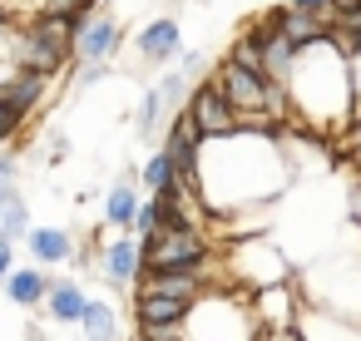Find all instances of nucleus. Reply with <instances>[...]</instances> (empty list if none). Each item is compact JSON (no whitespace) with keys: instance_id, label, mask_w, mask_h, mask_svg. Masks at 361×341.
<instances>
[{"instance_id":"f257e3e1","label":"nucleus","mask_w":361,"mask_h":341,"mask_svg":"<svg viewBox=\"0 0 361 341\" xmlns=\"http://www.w3.org/2000/svg\"><path fill=\"white\" fill-rule=\"evenodd\" d=\"M292 178V163L282 154V139L233 129L223 139L198 144V203L208 218H238L252 208H267L282 198Z\"/></svg>"},{"instance_id":"f03ea898","label":"nucleus","mask_w":361,"mask_h":341,"mask_svg":"<svg viewBox=\"0 0 361 341\" xmlns=\"http://www.w3.org/2000/svg\"><path fill=\"white\" fill-rule=\"evenodd\" d=\"M287 104H292V124H302L312 134H341L356 124L351 70L331 35L297 50L292 75H287Z\"/></svg>"},{"instance_id":"7ed1b4c3","label":"nucleus","mask_w":361,"mask_h":341,"mask_svg":"<svg viewBox=\"0 0 361 341\" xmlns=\"http://www.w3.org/2000/svg\"><path fill=\"white\" fill-rule=\"evenodd\" d=\"M183 341H262V326H257V316H252L247 306H238L233 297L203 292V297L188 306Z\"/></svg>"},{"instance_id":"20e7f679","label":"nucleus","mask_w":361,"mask_h":341,"mask_svg":"<svg viewBox=\"0 0 361 341\" xmlns=\"http://www.w3.org/2000/svg\"><path fill=\"white\" fill-rule=\"evenodd\" d=\"M144 242V272H193L213 257V242L203 228H164Z\"/></svg>"},{"instance_id":"39448f33","label":"nucleus","mask_w":361,"mask_h":341,"mask_svg":"<svg viewBox=\"0 0 361 341\" xmlns=\"http://www.w3.org/2000/svg\"><path fill=\"white\" fill-rule=\"evenodd\" d=\"M233 267H238V277H243V282H252V292L292 282V267H287V257H282V252H277L267 237H257V242H243V247L233 252Z\"/></svg>"},{"instance_id":"423d86ee","label":"nucleus","mask_w":361,"mask_h":341,"mask_svg":"<svg viewBox=\"0 0 361 341\" xmlns=\"http://www.w3.org/2000/svg\"><path fill=\"white\" fill-rule=\"evenodd\" d=\"M183 109L193 114V124H198V134H203V139H223V134H233V129H238V109L228 104V94L218 89V80L193 85V94H188V104H183Z\"/></svg>"},{"instance_id":"0eeeda50","label":"nucleus","mask_w":361,"mask_h":341,"mask_svg":"<svg viewBox=\"0 0 361 341\" xmlns=\"http://www.w3.org/2000/svg\"><path fill=\"white\" fill-rule=\"evenodd\" d=\"M287 331H292L297 341H361V321H356V316L326 311V306H317V302H302Z\"/></svg>"},{"instance_id":"6e6552de","label":"nucleus","mask_w":361,"mask_h":341,"mask_svg":"<svg viewBox=\"0 0 361 341\" xmlns=\"http://www.w3.org/2000/svg\"><path fill=\"white\" fill-rule=\"evenodd\" d=\"M99 277L114 287V292H129L139 277H144V242L134 237V232H119L114 242H104L99 247Z\"/></svg>"},{"instance_id":"1a4fd4ad","label":"nucleus","mask_w":361,"mask_h":341,"mask_svg":"<svg viewBox=\"0 0 361 341\" xmlns=\"http://www.w3.org/2000/svg\"><path fill=\"white\" fill-rule=\"evenodd\" d=\"M119 40H124V30H119V20L114 16H85L80 25H75V60L80 65H109L114 60V50H119Z\"/></svg>"},{"instance_id":"9d476101","label":"nucleus","mask_w":361,"mask_h":341,"mask_svg":"<svg viewBox=\"0 0 361 341\" xmlns=\"http://www.w3.org/2000/svg\"><path fill=\"white\" fill-rule=\"evenodd\" d=\"M213 80H218V89L228 94V104H233L238 114H257V109H262V89H267V80H262L257 70H243V65L223 60Z\"/></svg>"},{"instance_id":"9b49d317","label":"nucleus","mask_w":361,"mask_h":341,"mask_svg":"<svg viewBox=\"0 0 361 341\" xmlns=\"http://www.w3.org/2000/svg\"><path fill=\"white\" fill-rule=\"evenodd\" d=\"M139 60L144 65H173L178 55H183V30H178V20L173 16H159V20H149L144 30H139Z\"/></svg>"},{"instance_id":"f8f14e48","label":"nucleus","mask_w":361,"mask_h":341,"mask_svg":"<svg viewBox=\"0 0 361 341\" xmlns=\"http://www.w3.org/2000/svg\"><path fill=\"white\" fill-rule=\"evenodd\" d=\"M134 287L154 292V297H173V302H198L208 292V267H193V272H144Z\"/></svg>"},{"instance_id":"ddd939ff","label":"nucleus","mask_w":361,"mask_h":341,"mask_svg":"<svg viewBox=\"0 0 361 341\" xmlns=\"http://www.w3.org/2000/svg\"><path fill=\"white\" fill-rule=\"evenodd\" d=\"M139 203H144V198H139V168H124V173L114 178V188L104 193V223L119 228V232H129Z\"/></svg>"},{"instance_id":"4468645a","label":"nucleus","mask_w":361,"mask_h":341,"mask_svg":"<svg viewBox=\"0 0 361 341\" xmlns=\"http://www.w3.org/2000/svg\"><path fill=\"white\" fill-rule=\"evenodd\" d=\"M85 287L75 282V277H50V292H45V316L50 321H60V326H80V316H85Z\"/></svg>"},{"instance_id":"2eb2a0df","label":"nucleus","mask_w":361,"mask_h":341,"mask_svg":"<svg viewBox=\"0 0 361 341\" xmlns=\"http://www.w3.org/2000/svg\"><path fill=\"white\" fill-rule=\"evenodd\" d=\"M45 89H50V75H35V70H20L16 65V75L11 80H0V99H6L20 119L25 114H35L40 109V99H45Z\"/></svg>"},{"instance_id":"dca6fc26","label":"nucleus","mask_w":361,"mask_h":341,"mask_svg":"<svg viewBox=\"0 0 361 341\" xmlns=\"http://www.w3.org/2000/svg\"><path fill=\"white\" fill-rule=\"evenodd\" d=\"M25 247H30V257H35L40 267H60V262L75 257V237H70L65 228H30V232H25Z\"/></svg>"},{"instance_id":"f3484780","label":"nucleus","mask_w":361,"mask_h":341,"mask_svg":"<svg viewBox=\"0 0 361 341\" xmlns=\"http://www.w3.org/2000/svg\"><path fill=\"white\" fill-rule=\"evenodd\" d=\"M45 292H50V277H45V267H11V277H6V297L16 302V306H45Z\"/></svg>"},{"instance_id":"a211bd4d","label":"nucleus","mask_w":361,"mask_h":341,"mask_svg":"<svg viewBox=\"0 0 361 341\" xmlns=\"http://www.w3.org/2000/svg\"><path fill=\"white\" fill-rule=\"evenodd\" d=\"M75 25H80V20H70V16H50V11H35V20H30L25 30H30L35 40H45L50 50H60V55L70 60V55H75Z\"/></svg>"},{"instance_id":"6ab92c4d","label":"nucleus","mask_w":361,"mask_h":341,"mask_svg":"<svg viewBox=\"0 0 361 341\" xmlns=\"http://www.w3.org/2000/svg\"><path fill=\"white\" fill-rule=\"evenodd\" d=\"M80 331L90 341H119V306L104 302V297H90L85 302V316H80Z\"/></svg>"},{"instance_id":"aec40b11","label":"nucleus","mask_w":361,"mask_h":341,"mask_svg":"<svg viewBox=\"0 0 361 341\" xmlns=\"http://www.w3.org/2000/svg\"><path fill=\"white\" fill-rule=\"evenodd\" d=\"M188 306H193V302H173V297L139 292V297H134V321H139V326H154V321H188Z\"/></svg>"},{"instance_id":"412c9836","label":"nucleus","mask_w":361,"mask_h":341,"mask_svg":"<svg viewBox=\"0 0 361 341\" xmlns=\"http://www.w3.org/2000/svg\"><path fill=\"white\" fill-rule=\"evenodd\" d=\"M292 60H297V45H292L287 35H267V40H262V80H282V85H287Z\"/></svg>"},{"instance_id":"4be33fe9","label":"nucleus","mask_w":361,"mask_h":341,"mask_svg":"<svg viewBox=\"0 0 361 341\" xmlns=\"http://www.w3.org/2000/svg\"><path fill=\"white\" fill-rule=\"evenodd\" d=\"M173 183H178V173H173V159L159 149V154H154V159L139 168V188H149V198H159V193H169Z\"/></svg>"},{"instance_id":"5701e85b","label":"nucleus","mask_w":361,"mask_h":341,"mask_svg":"<svg viewBox=\"0 0 361 341\" xmlns=\"http://www.w3.org/2000/svg\"><path fill=\"white\" fill-rule=\"evenodd\" d=\"M25 232H30V208H25V198L16 193L6 208H0V242H11V247H16Z\"/></svg>"},{"instance_id":"b1692460","label":"nucleus","mask_w":361,"mask_h":341,"mask_svg":"<svg viewBox=\"0 0 361 341\" xmlns=\"http://www.w3.org/2000/svg\"><path fill=\"white\" fill-rule=\"evenodd\" d=\"M282 35L302 50V45H312V40H322L326 35V20H312V16H297V11H287V25H282Z\"/></svg>"},{"instance_id":"393cba45","label":"nucleus","mask_w":361,"mask_h":341,"mask_svg":"<svg viewBox=\"0 0 361 341\" xmlns=\"http://www.w3.org/2000/svg\"><path fill=\"white\" fill-rule=\"evenodd\" d=\"M40 11H50V16H70V20H85V16H94V0H40Z\"/></svg>"},{"instance_id":"a878e982","label":"nucleus","mask_w":361,"mask_h":341,"mask_svg":"<svg viewBox=\"0 0 361 341\" xmlns=\"http://www.w3.org/2000/svg\"><path fill=\"white\" fill-rule=\"evenodd\" d=\"M287 11L312 16V20H326V30H331V11H336V0H287Z\"/></svg>"},{"instance_id":"bb28decb","label":"nucleus","mask_w":361,"mask_h":341,"mask_svg":"<svg viewBox=\"0 0 361 341\" xmlns=\"http://www.w3.org/2000/svg\"><path fill=\"white\" fill-rule=\"evenodd\" d=\"M178 70H183L188 85H203L208 80V55L203 50H188V55H178Z\"/></svg>"},{"instance_id":"cd10ccee","label":"nucleus","mask_w":361,"mask_h":341,"mask_svg":"<svg viewBox=\"0 0 361 341\" xmlns=\"http://www.w3.org/2000/svg\"><path fill=\"white\" fill-rule=\"evenodd\" d=\"M139 341H183V321H154V326H139Z\"/></svg>"},{"instance_id":"c85d7f7f","label":"nucleus","mask_w":361,"mask_h":341,"mask_svg":"<svg viewBox=\"0 0 361 341\" xmlns=\"http://www.w3.org/2000/svg\"><path fill=\"white\" fill-rule=\"evenodd\" d=\"M16 75V60H11V25L6 16H0V80H11Z\"/></svg>"},{"instance_id":"c756f323","label":"nucleus","mask_w":361,"mask_h":341,"mask_svg":"<svg viewBox=\"0 0 361 341\" xmlns=\"http://www.w3.org/2000/svg\"><path fill=\"white\" fill-rule=\"evenodd\" d=\"M16 129H20V114H16L6 99H0V149H6V144L16 139Z\"/></svg>"},{"instance_id":"7c9ffc66","label":"nucleus","mask_w":361,"mask_h":341,"mask_svg":"<svg viewBox=\"0 0 361 341\" xmlns=\"http://www.w3.org/2000/svg\"><path fill=\"white\" fill-rule=\"evenodd\" d=\"M346 70H351V94H356V119H361V40H356V50L346 55Z\"/></svg>"},{"instance_id":"2f4dec72","label":"nucleus","mask_w":361,"mask_h":341,"mask_svg":"<svg viewBox=\"0 0 361 341\" xmlns=\"http://www.w3.org/2000/svg\"><path fill=\"white\" fill-rule=\"evenodd\" d=\"M16 173H20V159H16L11 149H0V188L16 183Z\"/></svg>"},{"instance_id":"473e14b6","label":"nucleus","mask_w":361,"mask_h":341,"mask_svg":"<svg viewBox=\"0 0 361 341\" xmlns=\"http://www.w3.org/2000/svg\"><path fill=\"white\" fill-rule=\"evenodd\" d=\"M104 75H109V65H85V70H80V80H75V89H94Z\"/></svg>"},{"instance_id":"72a5a7b5","label":"nucleus","mask_w":361,"mask_h":341,"mask_svg":"<svg viewBox=\"0 0 361 341\" xmlns=\"http://www.w3.org/2000/svg\"><path fill=\"white\" fill-rule=\"evenodd\" d=\"M45 149H50V163H60V159H65V154H70V139H65V134H60V129H55V134H50V144H45Z\"/></svg>"},{"instance_id":"f704fd0d","label":"nucleus","mask_w":361,"mask_h":341,"mask_svg":"<svg viewBox=\"0 0 361 341\" xmlns=\"http://www.w3.org/2000/svg\"><path fill=\"white\" fill-rule=\"evenodd\" d=\"M11 267H16V247H11V242H0V282L11 277Z\"/></svg>"},{"instance_id":"c9c22d12","label":"nucleus","mask_w":361,"mask_h":341,"mask_svg":"<svg viewBox=\"0 0 361 341\" xmlns=\"http://www.w3.org/2000/svg\"><path fill=\"white\" fill-rule=\"evenodd\" d=\"M351 218H356V228H361V188L351 193Z\"/></svg>"},{"instance_id":"e433bc0d","label":"nucleus","mask_w":361,"mask_h":341,"mask_svg":"<svg viewBox=\"0 0 361 341\" xmlns=\"http://www.w3.org/2000/svg\"><path fill=\"white\" fill-rule=\"evenodd\" d=\"M16 193H20V188H16V183H6V188H0V208H6V203H11V198H16Z\"/></svg>"},{"instance_id":"4c0bfd02","label":"nucleus","mask_w":361,"mask_h":341,"mask_svg":"<svg viewBox=\"0 0 361 341\" xmlns=\"http://www.w3.org/2000/svg\"><path fill=\"white\" fill-rule=\"evenodd\" d=\"M351 144H356V159H361V119L351 124Z\"/></svg>"},{"instance_id":"58836bf2","label":"nucleus","mask_w":361,"mask_h":341,"mask_svg":"<svg viewBox=\"0 0 361 341\" xmlns=\"http://www.w3.org/2000/svg\"><path fill=\"white\" fill-rule=\"evenodd\" d=\"M25 341H45V331L40 326H25Z\"/></svg>"},{"instance_id":"ea45409f","label":"nucleus","mask_w":361,"mask_h":341,"mask_svg":"<svg viewBox=\"0 0 361 341\" xmlns=\"http://www.w3.org/2000/svg\"><path fill=\"white\" fill-rule=\"evenodd\" d=\"M129 341H139V336H129Z\"/></svg>"}]
</instances>
